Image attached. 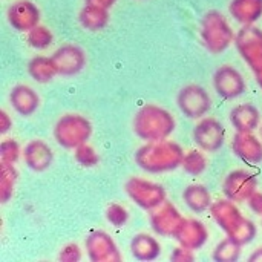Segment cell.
<instances>
[{
  "label": "cell",
  "mask_w": 262,
  "mask_h": 262,
  "mask_svg": "<svg viewBox=\"0 0 262 262\" xmlns=\"http://www.w3.org/2000/svg\"><path fill=\"white\" fill-rule=\"evenodd\" d=\"M247 203H249V207L252 209V212L253 213H256V215H259L262 216V193L261 192H255L249 200H247Z\"/></svg>",
  "instance_id": "obj_36"
},
{
  "label": "cell",
  "mask_w": 262,
  "mask_h": 262,
  "mask_svg": "<svg viewBox=\"0 0 262 262\" xmlns=\"http://www.w3.org/2000/svg\"><path fill=\"white\" fill-rule=\"evenodd\" d=\"M109 17L111 15H109L107 8L89 5V3H84V6L80 9V14H78L80 25L86 31H91V32L104 29L109 23Z\"/></svg>",
  "instance_id": "obj_23"
},
{
  "label": "cell",
  "mask_w": 262,
  "mask_h": 262,
  "mask_svg": "<svg viewBox=\"0 0 262 262\" xmlns=\"http://www.w3.org/2000/svg\"><path fill=\"white\" fill-rule=\"evenodd\" d=\"M230 123L236 132H253L259 127L261 112L250 103H241L230 111Z\"/></svg>",
  "instance_id": "obj_20"
},
{
  "label": "cell",
  "mask_w": 262,
  "mask_h": 262,
  "mask_svg": "<svg viewBox=\"0 0 262 262\" xmlns=\"http://www.w3.org/2000/svg\"><path fill=\"white\" fill-rule=\"evenodd\" d=\"M233 154L249 164H259L262 161V141L253 132H236L232 140Z\"/></svg>",
  "instance_id": "obj_17"
},
{
  "label": "cell",
  "mask_w": 262,
  "mask_h": 262,
  "mask_svg": "<svg viewBox=\"0 0 262 262\" xmlns=\"http://www.w3.org/2000/svg\"><path fill=\"white\" fill-rule=\"evenodd\" d=\"M177 104L187 118H203L212 107L209 92L200 84H187L177 95Z\"/></svg>",
  "instance_id": "obj_7"
},
{
  "label": "cell",
  "mask_w": 262,
  "mask_h": 262,
  "mask_svg": "<svg viewBox=\"0 0 262 262\" xmlns=\"http://www.w3.org/2000/svg\"><path fill=\"white\" fill-rule=\"evenodd\" d=\"M58 259L64 262H78L81 259V250L77 244H68L61 249Z\"/></svg>",
  "instance_id": "obj_34"
},
{
  "label": "cell",
  "mask_w": 262,
  "mask_h": 262,
  "mask_svg": "<svg viewBox=\"0 0 262 262\" xmlns=\"http://www.w3.org/2000/svg\"><path fill=\"white\" fill-rule=\"evenodd\" d=\"M12 127V120L6 111H0V134H6Z\"/></svg>",
  "instance_id": "obj_37"
},
{
  "label": "cell",
  "mask_w": 262,
  "mask_h": 262,
  "mask_svg": "<svg viewBox=\"0 0 262 262\" xmlns=\"http://www.w3.org/2000/svg\"><path fill=\"white\" fill-rule=\"evenodd\" d=\"M52 60L57 66L58 75L72 77L83 71L86 66V52L77 45H63L54 54Z\"/></svg>",
  "instance_id": "obj_14"
},
{
  "label": "cell",
  "mask_w": 262,
  "mask_h": 262,
  "mask_svg": "<svg viewBox=\"0 0 262 262\" xmlns=\"http://www.w3.org/2000/svg\"><path fill=\"white\" fill-rule=\"evenodd\" d=\"M256 226H255V223L253 221H250L249 218H246L244 221H243V224L229 236V238H232L235 243H238L239 246H247V244H250L253 239H255V236H256Z\"/></svg>",
  "instance_id": "obj_30"
},
{
  "label": "cell",
  "mask_w": 262,
  "mask_h": 262,
  "mask_svg": "<svg viewBox=\"0 0 262 262\" xmlns=\"http://www.w3.org/2000/svg\"><path fill=\"white\" fill-rule=\"evenodd\" d=\"M28 72L37 83H48L55 75H58L52 57H43V55H37L28 63Z\"/></svg>",
  "instance_id": "obj_25"
},
{
  "label": "cell",
  "mask_w": 262,
  "mask_h": 262,
  "mask_svg": "<svg viewBox=\"0 0 262 262\" xmlns=\"http://www.w3.org/2000/svg\"><path fill=\"white\" fill-rule=\"evenodd\" d=\"M249 262H262V247L253 250V253L249 256Z\"/></svg>",
  "instance_id": "obj_39"
},
{
  "label": "cell",
  "mask_w": 262,
  "mask_h": 262,
  "mask_svg": "<svg viewBox=\"0 0 262 262\" xmlns=\"http://www.w3.org/2000/svg\"><path fill=\"white\" fill-rule=\"evenodd\" d=\"M213 86L216 94L224 100H235L247 89L243 74L232 64H223L216 69L213 75Z\"/></svg>",
  "instance_id": "obj_9"
},
{
  "label": "cell",
  "mask_w": 262,
  "mask_h": 262,
  "mask_svg": "<svg viewBox=\"0 0 262 262\" xmlns=\"http://www.w3.org/2000/svg\"><path fill=\"white\" fill-rule=\"evenodd\" d=\"M17 178H18V173L14 164L2 161L0 164V200L2 203H8L12 198Z\"/></svg>",
  "instance_id": "obj_26"
},
{
  "label": "cell",
  "mask_w": 262,
  "mask_h": 262,
  "mask_svg": "<svg viewBox=\"0 0 262 262\" xmlns=\"http://www.w3.org/2000/svg\"><path fill=\"white\" fill-rule=\"evenodd\" d=\"M181 167L184 169L186 173L198 177V175H201L207 169V158H206V155L203 152H200L196 149L189 150V152L184 154Z\"/></svg>",
  "instance_id": "obj_28"
},
{
  "label": "cell",
  "mask_w": 262,
  "mask_h": 262,
  "mask_svg": "<svg viewBox=\"0 0 262 262\" xmlns=\"http://www.w3.org/2000/svg\"><path fill=\"white\" fill-rule=\"evenodd\" d=\"M106 220L114 227L120 229V227L126 226V223L129 220V213H127L126 207H123L121 204H111L106 209Z\"/></svg>",
  "instance_id": "obj_33"
},
{
  "label": "cell",
  "mask_w": 262,
  "mask_h": 262,
  "mask_svg": "<svg viewBox=\"0 0 262 262\" xmlns=\"http://www.w3.org/2000/svg\"><path fill=\"white\" fill-rule=\"evenodd\" d=\"M9 103L18 115L31 117L40 106V97L31 86L17 84L9 92Z\"/></svg>",
  "instance_id": "obj_19"
},
{
  "label": "cell",
  "mask_w": 262,
  "mask_h": 262,
  "mask_svg": "<svg viewBox=\"0 0 262 262\" xmlns=\"http://www.w3.org/2000/svg\"><path fill=\"white\" fill-rule=\"evenodd\" d=\"M241 247L232 238H226L221 241L213 250V259L216 262H236L241 256Z\"/></svg>",
  "instance_id": "obj_27"
},
{
  "label": "cell",
  "mask_w": 262,
  "mask_h": 262,
  "mask_svg": "<svg viewBox=\"0 0 262 262\" xmlns=\"http://www.w3.org/2000/svg\"><path fill=\"white\" fill-rule=\"evenodd\" d=\"M132 126L135 135L149 143L167 140L173 134L177 123L167 109L157 104H144L137 111Z\"/></svg>",
  "instance_id": "obj_2"
},
{
  "label": "cell",
  "mask_w": 262,
  "mask_h": 262,
  "mask_svg": "<svg viewBox=\"0 0 262 262\" xmlns=\"http://www.w3.org/2000/svg\"><path fill=\"white\" fill-rule=\"evenodd\" d=\"M193 141L195 144L209 154L218 152L226 141V129L215 118H203L193 127Z\"/></svg>",
  "instance_id": "obj_10"
},
{
  "label": "cell",
  "mask_w": 262,
  "mask_h": 262,
  "mask_svg": "<svg viewBox=\"0 0 262 262\" xmlns=\"http://www.w3.org/2000/svg\"><path fill=\"white\" fill-rule=\"evenodd\" d=\"M184 158L183 147L170 140L149 141L135 152V163L149 173H163L175 170Z\"/></svg>",
  "instance_id": "obj_1"
},
{
  "label": "cell",
  "mask_w": 262,
  "mask_h": 262,
  "mask_svg": "<svg viewBox=\"0 0 262 262\" xmlns=\"http://www.w3.org/2000/svg\"><path fill=\"white\" fill-rule=\"evenodd\" d=\"M256 81H258L259 88L262 89V72H261V74H256Z\"/></svg>",
  "instance_id": "obj_40"
},
{
  "label": "cell",
  "mask_w": 262,
  "mask_h": 262,
  "mask_svg": "<svg viewBox=\"0 0 262 262\" xmlns=\"http://www.w3.org/2000/svg\"><path fill=\"white\" fill-rule=\"evenodd\" d=\"M115 2H117V0H84V3L103 6V8H107V9H111V8L115 5Z\"/></svg>",
  "instance_id": "obj_38"
},
{
  "label": "cell",
  "mask_w": 262,
  "mask_h": 262,
  "mask_svg": "<svg viewBox=\"0 0 262 262\" xmlns=\"http://www.w3.org/2000/svg\"><path fill=\"white\" fill-rule=\"evenodd\" d=\"M210 213H212L215 223L221 227V230L226 232L227 236H230L246 220V216H243V213L236 207L235 201H232L229 198L215 201L210 206Z\"/></svg>",
  "instance_id": "obj_15"
},
{
  "label": "cell",
  "mask_w": 262,
  "mask_h": 262,
  "mask_svg": "<svg viewBox=\"0 0 262 262\" xmlns=\"http://www.w3.org/2000/svg\"><path fill=\"white\" fill-rule=\"evenodd\" d=\"M183 215L172 203H163L150 213L152 230L163 238H173L183 223Z\"/></svg>",
  "instance_id": "obj_13"
},
{
  "label": "cell",
  "mask_w": 262,
  "mask_h": 262,
  "mask_svg": "<svg viewBox=\"0 0 262 262\" xmlns=\"http://www.w3.org/2000/svg\"><path fill=\"white\" fill-rule=\"evenodd\" d=\"M195 259V255H193V250L190 249H186L183 246L177 247L172 255H170V261L173 262H192Z\"/></svg>",
  "instance_id": "obj_35"
},
{
  "label": "cell",
  "mask_w": 262,
  "mask_h": 262,
  "mask_svg": "<svg viewBox=\"0 0 262 262\" xmlns=\"http://www.w3.org/2000/svg\"><path fill=\"white\" fill-rule=\"evenodd\" d=\"M233 32L227 18L218 11H209L201 20V40L206 49L212 54H221L235 43Z\"/></svg>",
  "instance_id": "obj_3"
},
{
  "label": "cell",
  "mask_w": 262,
  "mask_h": 262,
  "mask_svg": "<svg viewBox=\"0 0 262 262\" xmlns=\"http://www.w3.org/2000/svg\"><path fill=\"white\" fill-rule=\"evenodd\" d=\"M26 40H28V45L31 48L41 51V49H46L52 45L54 34L51 32L49 28H46L43 25H37L29 32H26Z\"/></svg>",
  "instance_id": "obj_29"
},
{
  "label": "cell",
  "mask_w": 262,
  "mask_h": 262,
  "mask_svg": "<svg viewBox=\"0 0 262 262\" xmlns=\"http://www.w3.org/2000/svg\"><path fill=\"white\" fill-rule=\"evenodd\" d=\"M88 258L92 262H120L121 253L112 236L103 230H95L84 241Z\"/></svg>",
  "instance_id": "obj_11"
},
{
  "label": "cell",
  "mask_w": 262,
  "mask_h": 262,
  "mask_svg": "<svg viewBox=\"0 0 262 262\" xmlns=\"http://www.w3.org/2000/svg\"><path fill=\"white\" fill-rule=\"evenodd\" d=\"M235 46L241 58L256 74L262 72V29L249 25L243 26L235 37Z\"/></svg>",
  "instance_id": "obj_6"
},
{
  "label": "cell",
  "mask_w": 262,
  "mask_h": 262,
  "mask_svg": "<svg viewBox=\"0 0 262 262\" xmlns=\"http://www.w3.org/2000/svg\"><path fill=\"white\" fill-rule=\"evenodd\" d=\"M229 12L243 26L255 25L262 17V0H232Z\"/></svg>",
  "instance_id": "obj_22"
},
{
  "label": "cell",
  "mask_w": 262,
  "mask_h": 262,
  "mask_svg": "<svg viewBox=\"0 0 262 262\" xmlns=\"http://www.w3.org/2000/svg\"><path fill=\"white\" fill-rule=\"evenodd\" d=\"M23 158L26 166L34 172H45L54 161V152L43 140H31L23 149Z\"/></svg>",
  "instance_id": "obj_18"
},
{
  "label": "cell",
  "mask_w": 262,
  "mask_h": 262,
  "mask_svg": "<svg viewBox=\"0 0 262 262\" xmlns=\"http://www.w3.org/2000/svg\"><path fill=\"white\" fill-rule=\"evenodd\" d=\"M124 190L127 196L138 207L147 212H152L154 209L166 203V196H167L163 186L154 181L144 180V178H138V177L129 178L124 184Z\"/></svg>",
  "instance_id": "obj_5"
},
{
  "label": "cell",
  "mask_w": 262,
  "mask_h": 262,
  "mask_svg": "<svg viewBox=\"0 0 262 262\" xmlns=\"http://www.w3.org/2000/svg\"><path fill=\"white\" fill-rule=\"evenodd\" d=\"M256 190H258V178L255 177V173L244 169L230 172L223 183V192L226 198L235 203L247 201Z\"/></svg>",
  "instance_id": "obj_8"
},
{
  "label": "cell",
  "mask_w": 262,
  "mask_h": 262,
  "mask_svg": "<svg viewBox=\"0 0 262 262\" xmlns=\"http://www.w3.org/2000/svg\"><path fill=\"white\" fill-rule=\"evenodd\" d=\"M130 253L137 261L150 262L160 258L161 244L157 238L147 233H138L130 241Z\"/></svg>",
  "instance_id": "obj_21"
},
{
  "label": "cell",
  "mask_w": 262,
  "mask_h": 262,
  "mask_svg": "<svg viewBox=\"0 0 262 262\" xmlns=\"http://www.w3.org/2000/svg\"><path fill=\"white\" fill-rule=\"evenodd\" d=\"M92 135L91 121L80 114H64L54 126V138L64 149H77Z\"/></svg>",
  "instance_id": "obj_4"
},
{
  "label": "cell",
  "mask_w": 262,
  "mask_h": 262,
  "mask_svg": "<svg viewBox=\"0 0 262 262\" xmlns=\"http://www.w3.org/2000/svg\"><path fill=\"white\" fill-rule=\"evenodd\" d=\"M183 200L186 206L195 213H203L206 210H210V206L213 204L209 189L203 184L187 186L183 192Z\"/></svg>",
  "instance_id": "obj_24"
},
{
  "label": "cell",
  "mask_w": 262,
  "mask_h": 262,
  "mask_svg": "<svg viewBox=\"0 0 262 262\" xmlns=\"http://www.w3.org/2000/svg\"><path fill=\"white\" fill-rule=\"evenodd\" d=\"M8 23L18 32H29L32 28L40 25V9L31 0L14 2L6 12Z\"/></svg>",
  "instance_id": "obj_12"
},
{
  "label": "cell",
  "mask_w": 262,
  "mask_h": 262,
  "mask_svg": "<svg viewBox=\"0 0 262 262\" xmlns=\"http://www.w3.org/2000/svg\"><path fill=\"white\" fill-rule=\"evenodd\" d=\"M74 157H75V161L83 167H95L98 164V161H100L98 154L88 143H84V144L78 146L77 149H74Z\"/></svg>",
  "instance_id": "obj_31"
},
{
  "label": "cell",
  "mask_w": 262,
  "mask_h": 262,
  "mask_svg": "<svg viewBox=\"0 0 262 262\" xmlns=\"http://www.w3.org/2000/svg\"><path fill=\"white\" fill-rule=\"evenodd\" d=\"M21 154L23 152L20 149V144L15 140L9 138V140L2 141V144H0V158H2V161L15 164Z\"/></svg>",
  "instance_id": "obj_32"
},
{
  "label": "cell",
  "mask_w": 262,
  "mask_h": 262,
  "mask_svg": "<svg viewBox=\"0 0 262 262\" xmlns=\"http://www.w3.org/2000/svg\"><path fill=\"white\" fill-rule=\"evenodd\" d=\"M173 238L177 239L180 246L195 252L204 247V244L209 239V232L201 221L184 218Z\"/></svg>",
  "instance_id": "obj_16"
}]
</instances>
